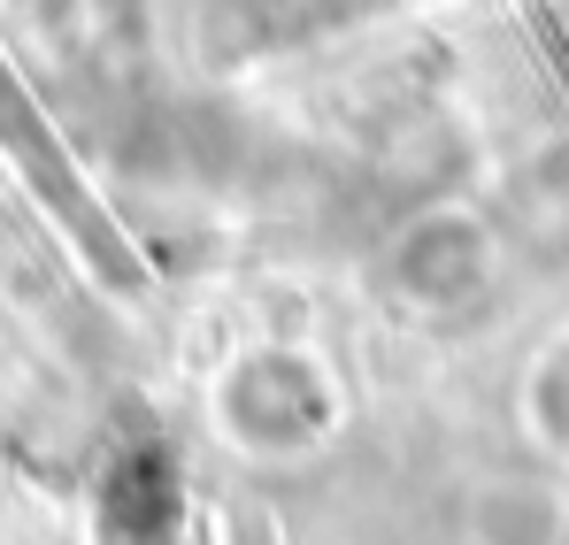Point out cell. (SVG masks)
<instances>
[{"label": "cell", "instance_id": "6da1fadb", "mask_svg": "<svg viewBox=\"0 0 569 545\" xmlns=\"http://www.w3.org/2000/svg\"><path fill=\"white\" fill-rule=\"evenodd\" d=\"M216 423L247 461H300L331 446V431L347 423V400L331 384V369L316 354H247L216 392Z\"/></svg>", "mask_w": 569, "mask_h": 545}, {"label": "cell", "instance_id": "7a4b0ae2", "mask_svg": "<svg viewBox=\"0 0 569 545\" xmlns=\"http://www.w3.org/2000/svg\"><path fill=\"white\" fill-rule=\"evenodd\" d=\"M523 423H531L539 454L569 461V339H555V346L539 354L531 384H523Z\"/></svg>", "mask_w": 569, "mask_h": 545}]
</instances>
